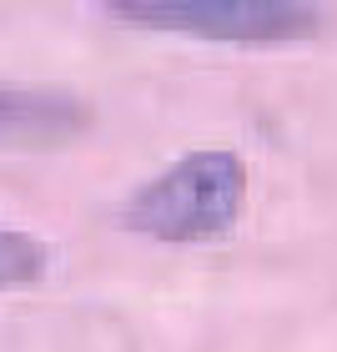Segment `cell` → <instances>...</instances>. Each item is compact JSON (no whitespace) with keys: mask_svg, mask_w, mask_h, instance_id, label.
<instances>
[{"mask_svg":"<svg viewBox=\"0 0 337 352\" xmlns=\"http://www.w3.org/2000/svg\"><path fill=\"white\" fill-rule=\"evenodd\" d=\"M242 206H247V162L227 146H202L171 162L166 171H156L146 186H136L121 221L151 242L197 247L227 236Z\"/></svg>","mask_w":337,"mask_h":352,"instance_id":"1","label":"cell"},{"mask_svg":"<svg viewBox=\"0 0 337 352\" xmlns=\"http://www.w3.org/2000/svg\"><path fill=\"white\" fill-rule=\"evenodd\" d=\"M111 21L166 30V36H197L221 45H292L312 41L327 15L302 0H111L101 6Z\"/></svg>","mask_w":337,"mask_h":352,"instance_id":"2","label":"cell"},{"mask_svg":"<svg viewBox=\"0 0 337 352\" xmlns=\"http://www.w3.org/2000/svg\"><path fill=\"white\" fill-rule=\"evenodd\" d=\"M91 126V106L66 91L0 86V146H61Z\"/></svg>","mask_w":337,"mask_h":352,"instance_id":"3","label":"cell"},{"mask_svg":"<svg viewBox=\"0 0 337 352\" xmlns=\"http://www.w3.org/2000/svg\"><path fill=\"white\" fill-rule=\"evenodd\" d=\"M51 272V247L25 227H6L0 221V292H21L36 287Z\"/></svg>","mask_w":337,"mask_h":352,"instance_id":"4","label":"cell"}]
</instances>
